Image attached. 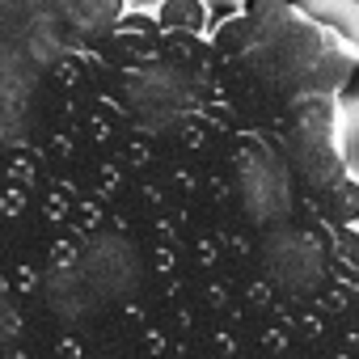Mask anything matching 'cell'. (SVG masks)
<instances>
[{"instance_id":"obj_5","label":"cell","mask_w":359,"mask_h":359,"mask_svg":"<svg viewBox=\"0 0 359 359\" xmlns=\"http://www.w3.org/2000/svg\"><path fill=\"white\" fill-rule=\"evenodd\" d=\"M5 292H9V279H5V275H0V296H5Z\"/></svg>"},{"instance_id":"obj_4","label":"cell","mask_w":359,"mask_h":359,"mask_svg":"<svg viewBox=\"0 0 359 359\" xmlns=\"http://www.w3.org/2000/svg\"><path fill=\"white\" fill-rule=\"evenodd\" d=\"M342 93H346V97H359V64H355V72H351V85H346Z\"/></svg>"},{"instance_id":"obj_1","label":"cell","mask_w":359,"mask_h":359,"mask_svg":"<svg viewBox=\"0 0 359 359\" xmlns=\"http://www.w3.org/2000/svg\"><path fill=\"white\" fill-rule=\"evenodd\" d=\"M13 334H18V313L0 304V346H5V342H9Z\"/></svg>"},{"instance_id":"obj_3","label":"cell","mask_w":359,"mask_h":359,"mask_svg":"<svg viewBox=\"0 0 359 359\" xmlns=\"http://www.w3.org/2000/svg\"><path fill=\"white\" fill-rule=\"evenodd\" d=\"M5 212H22V195H18V191L5 195Z\"/></svg>"},{"instance_id":"obj_6","label":"cell","mask_w":359,"mask_h":359,"mask_svg":"<svg viewBox=\"0 0 359 359\" xmlns=\"http://www.w3.org/2000/svg\"><path fill=\"white\" fill-rule=\"evenodd\" d=\"M355 148H359V144H355Z\"/></svg>"},{"instance_id":"obj_2","label":"cell","mask_w":359,"mask_h":359,"mask_svg":"<svg viewBox=\"0 0 359 359\" xmlns=\"http://www.w3.org/2000/svg\"><path fill=\"white\" fill-rule=\"evenodd\" d=\"M60 359H81V346L76 342H60Z\"/></svg>"}]
</instances>
